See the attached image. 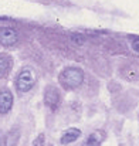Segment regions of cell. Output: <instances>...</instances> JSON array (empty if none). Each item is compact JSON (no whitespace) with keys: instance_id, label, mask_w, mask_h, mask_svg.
Listing matches in <instances>:
<instances>
[{"instance_id":"6da1fadb","label":"cell","mask_w":139,"mask_h":146,"mask_svg":"<svg viewBox=\"0 0 139 146\" xmlns=\"http://www.w3.org/2000/svg\"><path fill=\"white\" fill-rule=\"evenodd\" d=\"M58 81L60 84L67 88V90H74L78 88L82 82H84V71L81 68H75V67H70L65 68L60 75H58Z\"/></svg>"},{"instance_id":"7a4b0ae2","label":"cell","mask_w":139,"mask_h":146,"mask_svg":"<svg viewBox=\"0 0 139 146\" xmlns=\"http://www.w3.org/2000/svg\"><path fill=\"white\" fill-rule=\"evenodd\" d=\"M34 82H36V78H34L33 70L27 67V68H23L20 71V74L17 75L16 88H17L19 92H27V91H30L34 87Z\"/></svg>"},{"instance_id":"3957f363","label":"cell","mask_w":139,"mask_h":146,"mask_svg":"<svg viewBox=\"0 0 139 146\" xmlns=\"http://www.w3.org/2000/svg\"><path fill=\"white\" fill-rule=\"evenodd\" d=\"M19 34L11 27H1L0 29V44L4 47H11L17 43Z\"/></svg>"},{"instance_id":"277c9868","label":"cell","mask_w":139,"mask_h":146,"mask_svg":"<svg viewBox=\"0 0 139 146\" xmlns=\"http://www.w3.org/2000/svg\"><path fill=\"white\" fill-rule=\"evenodd\" d=\"M60 99H61V95H60V91L55 88V87H47L46 91H44V102H46L47 106L55 109L57 105L60 104Z\"/></svg>"},{"instance_id":"5b68a950","label":"cell","mask_w":139,"mask_h":146,"mask_svg":"<svg viewBox=\"0 0 139 146\" xmlns=\"http://www.w3.org/2000/svg\"><path fill=\"white\" fill-rule=\"evenodd\" d=\"M13 106V94L10 92V90L3 88L0 91V113L4 115L7 113Z\"/></svg>"},{"instance_id":"8992f818","label":"cell","mask_w":139,"mask_h":146,"mask_svg":"<svg viewBox=\"0 0 139 146\" xmlns=\"http://www.w3.org/2000/svg\"><path fill=\"white\" fill-rule=\"evenodd\" d=\"M81 136V131L77 129V128H70L67 129L63 136H61V143L63 145H68V143H72L74 141H77L78 138Z\"/></svg>"},{"instance_id":"52a82bcc","label":"cell","mask_w":139,"mask_h":146,"mask_svg":"<svg viewBox=\"0 0 139 146\" xmlns=\"http://www.w3.org/2000/svg\"><path fill=\"white\" fill-rule=\"evenodd\" d=\"M11 68V58L7 54H0V78L6 77Z\"/></svg>"},{"instance_id":"ba28073f","label":"cell","mask_w":139,"mask_h":146,"mask_svg":"<svg viewBox=\"0 0 139 146\" xmlns=\"http://www.w3.org/2000/svg\"><path fill=\"white\" fill-rule=\"evenodd\" d=\"M102 139H104V133L101 131H95V132H92L87 138L84 146H99V143L102 142Z\"/></svg>"},{"instance_id":"9c48e42d","label":"cell","mask_w":139,"mask_h":146,"mask_svg":"<svg viewBox=\"0 0 139 146\" xmlns=\"http://www.w3.org/2000/svg\"><path fill=\"white\" fill-rule=\"evenodd\" d=\"M43 145H44V135L40 133V135L36 138V141L33 142V146H43Z\"/></svg>"},{"instance_id":"30bf717a","label":"cell","mask_w":139,"mask_h":146,"mask_svg":"<svg viewBox=\"0 0 139 146\" xmlns=\"http://www.w3.org/2000/svg\"><path fill=\"white\" fill-rule=\"evenodd\" d=\"M132 47H134V50H135L136 52H139V38H135V40L132 41Z\"/></svg>"}]
</instances>
